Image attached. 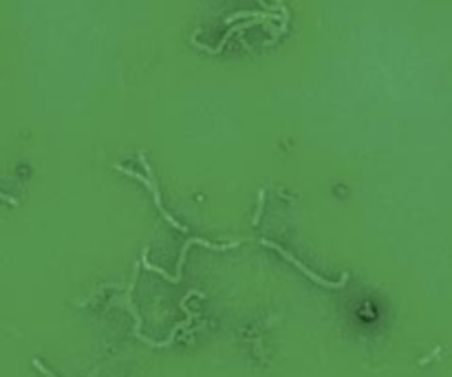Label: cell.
Masks as SVG:
<instances>
[{
	"instance_id": "1",
	"label": "cell",
	"mask_w": 452,
	"mask_h": 377,
	"mask_svg": "<svg viewBox=\"0 0 452 377\" xmlns=\"http://www.w3.org/2000/svg\"><path fill=\"white\" fill-rule=\"evenodd\" d=\"M139 161L143 163V168H146V174H148V177H141V174H137L135 170H128V168L119 166V163H117L115 168L119 170V172H124V174H128V177L137 179V181H141V183L146 185V188L152 192V199H155V205H157V210L161 212V216H163V219H166L168 223H172V227H177L179 232H188V230H185V225H181L179 221H174V216L170 214V212H168L166 208H163V203H161V194H159V188H157V183H155V177H152V168H150V163H148V159H146V155H143V152L139 155Z\"/></svg>"
},
{
	"instance_id": "2",
	"label": "cell",
	"mask_w": 452,
	"mask_h": 377,
	"mask_svg": "<svg viewBox=\"0 0 452 377\" xmlns=\"http://www.w3.org/2000/svg\"><path fill=\"white\" fill-rule=\"evenodd\" d=\"M260 243H263V245H265V247H271V249H276V252H278V254H280V256H283V258H287V260H289V263H291V265H296V267H298V269H300V272H302V274H305V276H309V278L313 280V283H318V285H322V287H329V289H340V287H344V283H347V280H349V274H342V278H340V280H338V283H329V280H324V278H322V276L313 274V272H311V269H309V267H305V265H302V263H300V260H298L296 256H291V254H289V252H287V249H285V247H280V245H278V243H271V241H260Z\"/></svg>"
},
{
	"instance_id": "3",
	"label": "cell",
	"mask_w": 452,
	"mask_h": 377,
	"mask_svg": "<svg viewBox=\"0 0 452 377\" xmlns=\"http://www.w3.org/2000/svg\"><path fill=\"white\" fill-rule=\"evenodd\" d=\"M263 205H265V190H260V192H258V210H256V216H254V225H258L260 214H263Z\"/></svg>"
},
{
	"instance_id": "4",
	"label": "cell",
	"mask_w": 452,
	"mask_h": 377,
	"mask_svg": "<svg viewBox=\"0 0 452 377\" xmlns=\"http://www.w3.org/2000/svg\"><path fill=\"white\" fill-rule=\"evenodd\" d=\"M33 366H35V369H38V371H40V373H42V375H44V377H55V375H53V373H51V371H49V369H46V366H44V364H42V362H40V360H33Z\"/></svg>"
},
{
	"instance_id": "5",
	"label": "cell",
	"mask_w": 452,
	"mask_h": 377,
	"mask_svg": "<svg viewBox=\"0 0 452 377\" xmlns=\"http://www.w3.org/2000/svg\"><path fill=\"white\" fill-rule=\"evenodd\" d=\"M0 201H4V203L13 205V208H15V205H18V201H15L13 196H9V194H2V192H0Z\"/></svg>"
}]
</instances>
